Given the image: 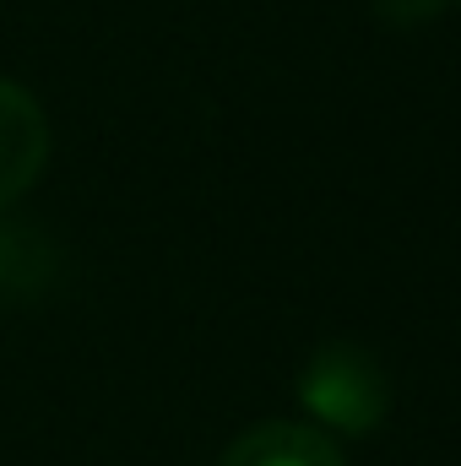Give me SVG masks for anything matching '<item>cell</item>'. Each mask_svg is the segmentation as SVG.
<instances>
[{
	"mask_svg": "<svg viewBox=\"0 0 461 466\" xmlns=\"http://www.w3.org/2000/svg\"><path fill=\"white\" fill-rule=\"evenodd\" d=\"M299 401L310 407L315 423L337 434H374L391 412V380L380 358L358 342H326L310 352L299 374Z\"/></svg>",
	"mask_w": 461,
	"mask_h": 466,
	"instance_id": "6da1fadb",
	"label": "cell"
},
{
	"mask_svg": "<svg viewBox=\"0 0 461 466\" xmlns=\"http://www.w3.org/2000/svg\"><path fill=\"white\" fill-rule=\"evenodd\" d=\"M49 163V115L38 109V98L0 76V212L16 207Z\"/></svg>",
	"mask_w": 461,
	"mask_h": 466,
	"instance_id": "7a4b0ae2",
	"label": "cell"
},
{
	"mask_svg": "<svg viewBox=\"0 0 461 466\" xmlns=\"http://www.w3.org/2000/svg\"><path fill=\"white\" fill-rule=\"evenodd\" d=\"M60 277V249L33 228L0 218V309H27L38 304Z\"/></svg>",
	"mask_w": 461,
	"mask_h": 466,
	"instance_id": "3957f363",
	"label": "cell"
},
{
	"mask_svg": "<svg viewBox=\"0 0 461 466\" xmlns=\"http://www.w3.org/2000/svg\"><path fill=\"white\" fill-rule=\"evenodd\" d=\"M218 466H347L326 429L310 423H255L223 451Z\"/></svg>",
	"mask_w": 461,
	"mask_h": 466,
	"instance_id": "277c9868",
	"label": "cell"
},
{
	"mask_svg": "<svg viewBox=\"0 0 461 466\" xmlns=\"http://www.w3.org/2000/svg\"><path fill=\"white\" fill-rule=\"evenodd\" d=\"M369 5H374V16L391 22V27H424V22H435L451 0H369Z\"/></svg>",
	"mask_w": 461,
	"mask_h": 466,
	"instance_id": "5b68a950",
	"label": "cell"
}]
</instances>
